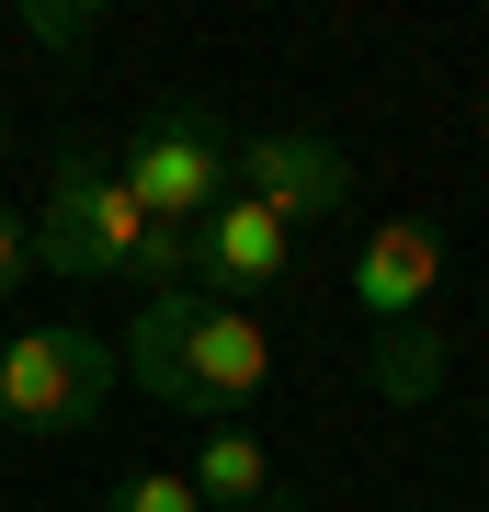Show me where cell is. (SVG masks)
Here are the masks:
<instances>
[{
    "instance_id": "cell-1",
    "label": "cell",
    "mask_w": 489,
    "mask_h": 512,
    "mask_svg": "<svg viewBox=\"0 0 489 512\" xmlns=\"http://www.w3.org/2000/svg\"><path fill=\"white\" fill-rule=\"evenodd\" d=\"M114 365H126L137 399H160L182 421H239L273 387V330L251 308H217V296H137L126 342H114Z\"/></svg>"
},
{
    "instance_id": "cell-2",
    "label": "cell",
    "mask_w": 489,
    "mask_h": 512,
    "mask_svg": "<svg viewBox=\"0 0 489 512\" xmlns=\"http://www.w3.org/2000/svg\"><path fill=\"white\" fill-rule=\"evenodd\" d=\"M23 239H35V274H80V285L103 274V285H137V296L182 285V239L114 183V148L103 137L57 148V183H46L35 217H23Z\"/></svg>"
},
{
    "instance_id": "cell-3",
    "label": "cell",
    "mask_w": 489,
    "mask_h": 512,
    "mask_svg": "<svg viewBox=\"0 0 489 512\" xmlns=\"http://www.w3.org/2000/svg\"><path fill=\"white\" fill-rule=\"evenodd\" d=\"M103 148H114V183H126L171 239L194 228L205 205L239 194V137H228V114L205 103V92H171V103L126 114V137H103Z\"/></svg>"
},
{
    "instance_id": "cell-4",
    "label": "cell",
    "mask_w": 489,
    "mask_h": 512,
    "mask_svg": "<svg viewBox=\"0 0 489 512\" xmlns=\"http://www.w3.org/2000/svg\"><path fill=\"white\" fill-rule=\"evenodd\" d=\"M114 387H126V365L91 319H35L0 342V421L12 433H91L114 410Z\"/></svg>"
},
{
    "instance_id": "cell-5",
    "label": "cell",
    "mask_w": 489,
    "mask_h": 512,
    "mask_svg": "<svg viewBox=\"0 0 489 512\" xmlns=\"http://www.w3.org/2000/svg\"><path fill=\"white\" fill-rule=\"evenodd\" d=\"M285 262H296V228H285V217H262L251 194L205 205V217L182 228V296H217V308H251V296H273V285H285Z\"/></svg>"
},
{
    "instance_id": "cell-6",
    "label": "cell",
    "mask_w": 489,
    "mask_h": 512,
    "mask_svg": "<svg viewBox=\"0 0 489 512\" xmlns=\"http://www.w3.org/2000/svg\"><path fill=\"white\" fill-rule=\"evenodd\" d=\"M353 148L342 137H308V126H273V137H239V194L262 205V217L308 228V217H342L353 205Z\"/></svg>"
},
{
    "instance_id": "cell-7",
    "label": "cell",
    "mask_w": 489,
    "mask_h": 512,
    "mask_svg": "<svg viewBox=\"0 0 489 512\" xmlns=\"http://www.w3.org/2000/svg\"><path fill=\"white\" fill-rule=\"evenodd\" d=\"M433 285H444V228H433V217H376V228H364V251H353V308H364V330L421 319Z\"/></svg>"
},
{
    "instance_id": "cell-8",
    "label": "cell",
    "mask_w": 489,
    "mask_h": 512,
    "mask_svg": "<svg viewBox=\"0 0 489 512\" xmlns=\"http://www.w3.org/2000/svg\"><path fill=\"white\" fill-rule=\"evenodd\" d=\"M194 501L205 512H262L273 501V444L251 433V421H205V444H194Z\"/></svg>"
},
{
    "instance_id": "cell-9",
    "label": "cell",
    "mask_w": 489,
    "mask_h": 512,
    "mask_svg": "<svg viewBox=\"0 0 489 512\" xmlns=\"http://www.w3.org/2000/svg\"><path fill=\"white\" fill-rule=\"evenodd\" d=\"M444 365H455V330L444 319H399V330H376V353H364V387H376L387 410H421L444 387Z\"/></svg>"
},
{
    "instance_id": "cell-10",
    "label": "cell",
    "mask_w": 489,
    "mask_h": 512,
    "mask_svg": "<svg viewBox=\"0 0 489 512\" xmlns=\"http://www.w3.org/2000/svg\"><path fill=\"white\" fill-rule=\"evenodd\" d=\"M23 35H35V46H57V57H80L91 35H103V0H23Z\"/></svg>"
},
{
    "instance_id": "cell-11",
    "label": "cell",
    "mask_w": 489,
    "mask_h": 512,
    "mask_svg": "<svg viewBox=\"0 0 489 512\" xmlns=\"http://www.w3.org/2000/svg\"><path fill=\"white\" fill-rule=\"evenodd\" d=\"M103 512H205V501H194V478H182V467H137V478H114Z\"/></svg>"
},
{
    "instance_id": "cell-12",
    "label": "cell",
    "mask_w": 489,
    "mask_h": 512,
    "mask_svg": "<svg viewBox=\"0 0 489 512\" xmlns=\"http://www.w3.org/2000/svg\"><path fill=\"white\" fill-rule=\"evenodd\" d=\"M23 274H35V239H23V217H12V205H0V296H12Z\"/></svg>"
},
{
    "instance_id": "cell-13",
    "label": "cell",
    "mask_w": 489,
    "mask_h": 512,
    "mask_svg": "<svg viewBox=\"0 0 489 512\" xmlns=\"http://www.w3.org/2000/svg\"><path fill=\"white\" fill-rule=\"evenodd\" d=\"M0 148H12V126H0Z\"/></svg>"
},
{
    "instance_id": "cell-14",
    "label": "cell",
    "mask_w": 489,
    "mask_h": 512,
    "mask_svg": "<svg viewBox=\"0 0 489 512\" xmlns=\"http://www.w3.org/2000/svg\"><path fill=\"white\" fill-rule=\"evenodd\" d=\"M478 512H489V501H478Z\"/></svg>"
}]
</instances>
